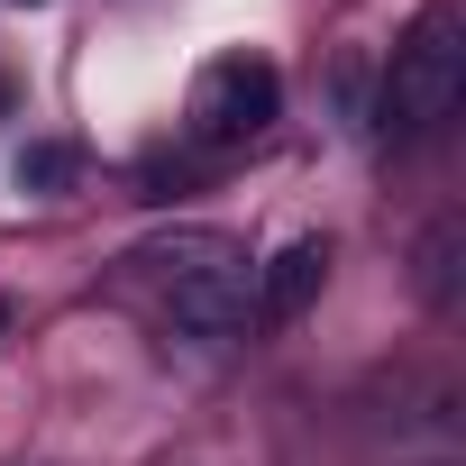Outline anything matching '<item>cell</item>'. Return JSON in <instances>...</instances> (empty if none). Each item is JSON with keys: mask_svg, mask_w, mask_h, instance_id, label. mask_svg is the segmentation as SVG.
<instances>
[{"mask_svg": "<svg viewBox=\"0 0 466 466\" xmlns=\"http://www.w3.org/2000/svg\"><path fill=\"white\" fill-rule=\"evenodd\" d=\"M320 284H329V238H293L284 257H266V266H257L248 329H284V320H302V311L320 302Z\"/></svg>", "mask_w": 466, "mask_h": 466, "instance_id": "4", "label": "cell"}, {"mask_svg": "<svg viewBox=\"0 0 466 466\" xmlns=\"http://www.w3.org/2000/svg\"><path fill=\"white\" fill-rule=\"evenodd\" d=\"M19 192H65L74 174H83V147H65V137H37V147H19Z\"/></svg>", "mask_w": 466, "mask_h": 466, "instance_id": "6", "label": "cell"}, {"mask_svg": "<svg viewBox=\"0 0 466 466\" xmlns=\"http://www.w3.org/2000/svg\"><path fill=\"white\" fill-rule=\"evenodd\" d=\"M466 92V10L457 0H420L402 19L393 56H384V92H375V137L384 147H411L430 137Z\"/></svg>", "mask_w": 466, "mask_h": 466, "instance_id": "2", "label": "cell"}, {"mask_svg": "<svg viewBox=\"0 0 466 466\" xmlns=\"http://www.w3.org/2000/svg\"><path fill=\"white\" fill-rule=\"evenodd\" d=\"M137 266H147V284H156L174 339H192V348H228V339H248L257 266H248L238 238H219V228H174V238H156Z\"/></svg>", "mask_w": 466, "mask_h": 466, "instance_id": "1", "label": "cell"}, {"mask_svg": "<svg viewBox=\"0 0 466 466\" xmlns=\"http://www.w3.org/2000/svg\"><path fill=\"white\" fill-rule=\"evenodd\" d=\"M275 110H284V74L266 56H210L183 101V128H192V147H248L275 128Z\"/></svg>", "mask_w": 466, "mask_h": 466, "instance_id": "3", "label": "cell"}, {"mask_svg": "<svg viewBox=\"0 0 466 466\" xmlns=\"http://www.w3.org/2000/svg\"><path fill=\"white\" fill-rule=\"evenodd\" d=\"M457 248H466V228H457V219H430V238H420V275H411L430 311L457 302Z\"/></svg>", "mask_w": 466, "mask_h": 466, "instance_id": "5", "label": "cell"}, {"mask_svg": "<svg viewBox=\"0 0 466 466\" xmlns=\"http://www.w3.org/2000/svg\"><path fill=\"white\" fill-rule=\"evenodd\" d=\"M0 329H10V302H0Z\"/></svg>", "mask_w": 466, "mask_h": 466, "instance_id": "7", "label": "cell"}]
</instances>
